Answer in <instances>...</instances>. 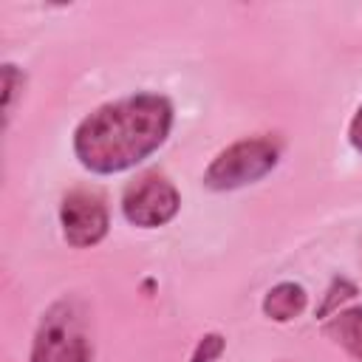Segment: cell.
<instances>
[{
    "instance_id": "obj_1",
    "label": "cell",
    "mask_w": 362,
    "mask_h": 362,
    "mask_svg": "<svg viewBox=\"0 0 362 362\" xmlns=\"http://www.w3.org/2000/svg\"><path fill=\"white\" fill-rule=\"evenodd\" d=\"M173 102L141 90L93 107L71 136L76 161L93 175H116L147 161L173 130Z\"/></svg>"
},
{
    "instance_id": "obj_2",
    "label": "cell",
    "mask_w": 362,
    "mask_h": 362,
    "mask_svg": "<svg viewBox=\"0 0 362 362\" xmlns=\"http://www.w3.org/2000/svg\"><path fill=\"white\" fill-rule=\"evenodd\" d=\"M28 362H93L90 320L79 297H59L42 311Z\"/></svg>"
},
{
    "instance_id": "obj_3",
    "label": "cell",
    "mask_w": 362,
    "mask_h": 362,
    "mask_svg": "<svg viewBox=\"0 0 362 362\" xmlns=\"http://www.w3.org/2000/svg\"><path fill=\"white\" fill-rule=\"evenodd\" d=\"M283 144L277 136H246L223 147L204 170L201 181L212 192H229L266 178L280 161Z\"/></svg>"
},
{
    "instance_id": "obj_4",
    "label": "cell",
    "mask_w": 362,
    "mask_h": 362,
    "mask_svg": "<svg viewBox=\"0 0 362 362\" xmlns=\"http://www.w3.org/2000/svg\"><path fill=\"white\" fill-rule=\"evenodd\" d=\"M122 215L130 226L158 229L167 226L181 209L178 187L161 170H144L122 189Z\"/></svg>"
},
{
    "instance_id": "obj_5",
    "label": "cell",
    "mask_w": 362,
    "mask_h": 362,
    "mask_svg": "<svg viewBox=\"0 0 362 362\" xmlns=\"http://www.w3.org/2000/svg\"><path fill=\"white\" fill-rule=\"evenodd\" d=\"M62 238L74 249H93L107 238L110 212L107 201L93 187H74L59 201Z\"/></svg>"
},
{
    "instance_id": "obj_6",
    "label": "cell",
    "mask_w": 362,
    "mask_h": 362,
    "mask_svg": "<svg viewBox=\"0 0 362 362\" xmlns=\"http://www.w3.org/2000/svg\"><path fill=\"white\" fill-rule=\"evenodd\" d=\"M305 305H308V291L294 280H283V283L272 286L260 303L263 314L272 322H291L305 311Z\"/></svg>"
},
{
    "instance_id": "obj_7",
    "label": "cell",
    "mask_w": 362,
    "mask_h": 362,
    "mask_svg": "<svg viewBox=\"0 0 362 362\" xmlns=\"http://www.w3.org/2000/svg\"><path fill=\"white\" fill-rule=\"evenodd\" d=\"M322 334L337 342L342 351H348L354 359L362 362V305H351V308H339L325 325Z\"/></svg>"
},
{
    "instance_id": "obj_8",
    "label": "cell",
    "mask_w": 362,
    "mask_h": 362,
    "mask_svg": "<svg viewBox=\"0 0 362 362\" xmlns=\"http://www.w3.org/2000/svg\"><path fill=\"white\" fill-rule=\"evenodd\" d=\"M23 88H25V74L14 62H3V124L6 127L11 122V113H14V105Z\"/></svg>"
},
{
    "instance_id": "obj_9",
    "label": "cell",
    "mask_w": 362,
    "mask_h": 362,
    "mask_svg": "<svg viewBox=\"0 0 362 362\" xmlns=\"http://www.w3.org/2000/svg\"><path fill=\"white\" fill-rule=\"evenodd\" d=\"M354 297H356V283H351L348 277H334L331 286L325 288V297H322V303L317 308V317L320 320L328 317V314L334 317L339 311V305L348 303V300H354Z\"/></svg>"
},
{
    "instance_id": "obj_10",
    "label": "cell",
    "mask_w": 362,
    "mask_h": 362,
    "mask_svg": "<svg viewBox=\"0 0 362 362\" xmlns=\"http://www.w3.org/2000/svg\"><path fill=\"white\" fill-rule=\"evenodd\" d=\"M223 348H226L223 334L209 331V334H204V337L195 342V348H192V354H189V362H215V359L223 354Z\"/></svg>"
},
{
    "instance_id": "obj_11",
    "label": "cell",
    "mask_w": 362,
    "mask_h": 362,
    "mask_svg": "<svg viewBox=\"0 0 362 362\" xmlns=\"http://www.w3.org/2000/svg\"><path fill=\"white\" fill-rule=\"evenodd\" d=\"M348 144H351L354 153L362 156V102H359L356 113H354L351 122H348Z\"/></svg>"
}]
</instances>
